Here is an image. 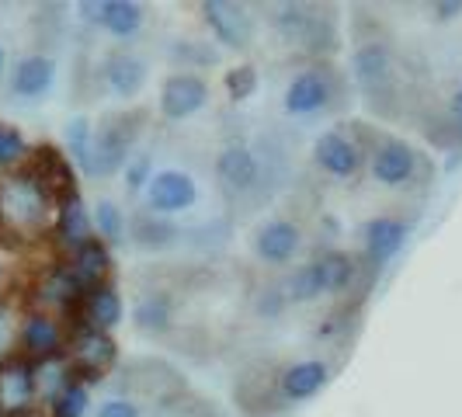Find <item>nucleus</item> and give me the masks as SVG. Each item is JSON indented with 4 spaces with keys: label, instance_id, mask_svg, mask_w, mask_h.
Returning a JSON list of instances; mask_svg holds the SVG:
<instances>
[{
    "label": "nucleus",
    "instance_id": "6",
    "mask_svg": "<svg viewBox=\"0 0 462 417\" xmlns=\"http://www.w3.org/2000/svg\"><path fill=\"white\" fill-rule=\"evenodd\" d=\"M195 202H199V181L188 171H178V167L153 171V178L146 185V208L150 212L178 216L185 208H195Z\"/></svg>",
    "mask_w": 462,
    "mask_h": 417
},
{
    "label": "nucleus",
    "instance_id": "11",
    "mask_svg": "<svg viewBox=\"0 0 462 417\" xmlns=\"http://www.w3.org/2000/svg\"><path fill=\"white\" fill-rule=\"evenodd\" d=\"M362 146L355 143V139L341 133V129H327L317 136L313 143V163L330 174V178H337V181H351V178H358V171H362Z\"/></svg>",
    "mask_w": 462,
    "mask_h": 417
},
{
    "label": "nucleus",
    "instance_id": "18",
    "mask_svg": "<svg viewBox=\"0 0 462 417\" xmlns=\"http://www.w3.org/2000/svg\"><path fill=\"white\" fill-rule=\"evenodd\" d=\"M52 84H56V60L42 56V52L24 56L11 70V91L18 94V97H28V101L46 97L52 91Z\"/></svg>",
    "mask_w": 462,
    "mask_h": 417
},
{
    "label": "nucleus",
    "instance_id": "19",
    "mask_svg": "<svg viewBox=\"0 0 462 417\" xmlns=\"http://www.w3.org/2000/svg\"><path fill=\"white\" fill-rule=\"evenodd\" d=\"M118 348L116 341L105 334V330H94V327H84L73 341V369L88 372V379H101V372L116 362Z\"/></svg>",
    "mask_w": 462,
    "mask_h": 417
},
{
    "label": "nucleus",
    "instance_id": "1",
    "mask_svg": "<svg viewBox=\"0 0 462 417\" xmlns=\"http://www.w3.org/2000/svg\"><path fill=\"white\" fill-rule=\"evenodd\" d=\"M355 272L358 264L351 261V255L345 251H324L320 257L300 264L292 275L285 278L282 292H285V302H317L330 296V292H345L347 285L355 282Z\"/></svg>",
    "mask_w": 462,
    "mask_h": 417
},
{
    "label": "nucleus",
    "instance_id": "22",
    "mask_svg": "<svg viewBox=\"0 0 462 417\" xmlns=\"http://www.w3.org/2000/svg\"><path fill=\"white\" fill-rule=\"evenodd\" d=\"M129 240L143 251H167V247H174L181 240V230L167 216L139 212V216L129 219Z\"/></svg>",
    "mask_w": 462,
    "mask_h": 417
},
{
    "label": "nucleus",
    "instance_id": "2",
    "mask_svg": "<svg viewBox=\"0 0 462 417\" xmlns=\"http://www.w3.org/2000/svg\"><path fill=\"white\" fill-rule=\"evenodd\" d=\"M139 125L129 116H108L101 122V129H94L91 157L84 174L94 181L116 178L118 171H125V163L133 157V143H136Z\"/></svg>",
    "mask_w": 462,
    "mask_h": 417
},
{
    "label": "nucleus",
    "instance_id": "12",
    "mask_svg": "<svg viewBox=\"0 0 462 417\" xmlns=\"http://www.w3.org/2000/svg\"><path fill=\"white\" fill-rule=\"evenodd\" d=\"M417 174V150L407 139H383L372 150V178L383 188H403Z\"/></svg>",
    "mask_w": 462,
    "mask_h": 417
},
{
    "label": "nucleus",
    "instance_id": "21",
    "mask_svg": "<svg viewBox=\"0 0 462 417\" xmlns=\"http://www.w3.org/2000/svg\"><path fill=\"white\" fill-rule=\"evenodd\" d=\"M133 327L139 334H150V338H161L174 327V300L153 289V292H143L133 306Z\"/></svg>",
    "mask_w": 462,
    "mask_h": 417
},
{
    "label": "nucleus",
    "instance_id": "33",
    "mask_svg": "<svg viewBox=\"0 0 462 417\" xmlns=\"http://www.w3.org/2000/svg\"><path fill=\"white\" fill-rule=\"evenodd\" d=\"M171 56L174 60H185L188 73H195V67L216 63V49H206L202 42H178V46H171Z\"/></svg>",
    "mask_w": 462,
    "mask_h": 417
},
{
    "label": "nucleus",
    "instance_id": "3",
    "mask_svg": "<svg viewBox=\"0 0 462 417\" xmlns=\"http://www.w3.org/2000/svg\"><path fill=\"white\" fill-rule=\"evenodd\" d=\"M275 28L285 42L310 49V52H334L337 49L334 18L320 14L310 4H282L275 11Z\"/></svg>",
    "mask_w": 462,
    "mask_h": 417
},
{
    "label": "nucleus",
    "instance_id": "35",
    "mask_svg": "<svg viewBox=\"0 0 462 417\" xmlns=\"http://www.w3.org/2000/svg\"><path fill=\"white\" fill-rule=\"evenodd\" d=\"M97 417H143V411H139V403H133V400L116 396V400H105V403H101Z\"/></svg>",
    "mask_w": 462,
    "mask_h": 417
},
{
    "label": "nucleus",
    "instance_id": "14",
    "mask_svg": "<svg viewBox=\"0 0 462 417\" xmlns=\"http://www.w3.org/2000/svg\"><path fill=\"white\" fill-rule=\"evenodd\" d=\"M35 394V366L24 358H7L0 366V414H24Z\"/></svg>",
    "mask_w": 462,
    "mask_h": 417
},
{
    "label": "nucleus",
    "instance_id": "16",
    "mask_svg": "<svg viewBox=\"0 0 462 417\" xmlns=\"http://www.w3.org/2000/svg\"><path fill=\"white\" fill-rule=\"evenodd\" d=\"M101 77H105V88L122 97V101H133L143 88H146V80H150V67L133 56V52H125V49H118L112 56H105V63H101Z\"/></svg>",
    "mask_w": 462,
    "mask_h": 417
},
{
    "label": "nucleus",
    "instance_id": "36",
    "mask_svg": "<svg viewBox=\"0 0 462 417\" xmlns=\"http://www.w3.org/2000/svg\"><path fill=\"white\" fill-rule=\"evenodd\" d=\"M285 310V292L282 289H264V296L257 300V313L261 317H278Z\"/></svg>",
    "mask_w": 462,
    "mask_h": 417
},
{
    "label": "nucleus",
    "instance_id": "28",
    "mask_svg": "<svg viewBox=\"0 0 462 417\" xmlns=\"http://www.w3.org/2000/svg\"><path fill=\"white\" fill-rule=\"evenodd\" d=\"M80 292H84V285L77 282V275H73L69 268H56V272H49L46 282H42V289H39V300L67 306V302H73L77 296H80Z\"/></svg>",
    "mask_w": 462,
    "mask_h": 417
},
{
    "label": "nucleus",
    "instance_id": "15",
    "mask_svg": "<svg viewBox=\"0 0 462 417\" xmlns=\"http://www.w3.org/2000/svg\"><path fill=\"white\" fill-rule=\"evenodd\" d=\"M216 178L223 181L226 191L244 195V191L257 188V181H261V161H257V153L251 146L233 143L226 150H219V157H216Z\"/></svg>",
    "mask_w": 462,
    "mask_h": 417
},
{
    "label": "nucleus",
    "instance_id": "30",
    "mask_svg": "<svg viewBox=\"0 0 462 417\" xmlns=\"http://www.w3.org/2000/svg\"><path fill=\"white\" fill-rule=\"evenodd\" d=\"M91 143H94V129L84 116L69 118L67 122V153L77 161V167L84 171L88 167V157H91Z\"/></svg>",
    "mask_w": 462,
    "mask_h": 417
},
{
    "label": "nucleus",
    "instance_id": "23",
    "mask_svg": "<svg viewBox=\"0 0 462 417\" xmlns=\"http://www.w3.org/2000/svg\"><path fill=\"white\" fill-rule=\"evenodd\" d=\"M108 268H112V251H108V244L101 240V236H91L84 247H77L73 251V264H69V272L77 275V282L84 285V292H91L101 285V278L108 275Z\"/></svg>",
    "mask_w": 462,
    "mask_h": 417
},
{
    "label": "nucleus",
    "instance_id": "13",
    "mask_svg": "<svg viewBox=\"0 0 462 417\" xmlns=\"http://www.w3.org/2000/svg\"><path fill=\"white\" fill-rule=\"evenodd\" d=\"M302 230L292 219H264L254 230V255L264 264H289L300 255Z\"/></svg>",
    "mask_w": 462,
    "mask_h": 417
},
{
    "label": "nucleus",
    "instance_id": "32",
    "mask_svg": "<svg viewBox=\"0 0 462 417\" xmlns=\"http://www.w3.org/2000/svg\"><path fill=\"white\" fill-rule=\"evenodd\" d=\"M28 157V143H24L22 129L11 122H0V167H14Z\"/></svg>",
    "mask_w": 462,
    "mask_h": 417
},
{
    "label": "nucleus",
    "instance_id": "17",
    "mask_svg": "<svg viewBox=\"0 0 462 417\" xmlns=\"http://www.w3.org/2000/svg\"><path fill=\"white\" fill-rule=\"evenodd\" d=\"M362 236H365V261H369L372 268H383L386 261H393L403 251L407 223L396 219V216H375V219L365 223Z\"/></svg>",
    "mask_w": 462,
    "mask_h": 417
},
{
    "label": "nucleus",
    "instance_id": "38",
    "mask_svg": "<svg viewBox=\"0 0 462 417\" xmlns=\"http://www.w3.org/2000/svg\"><path fill=\"white\" fill-rule=\"evenodd\" d=\"M431 14H435L439 22H452V18L462 14V0H435V4H431Z\"/></svg>",
    "mask_w": 462,
    "mask_h": 417
},
{
    "label": "nucleus",
    "instance_id": "4",
    "mask_svg": "<svg viewBox=\"0 0 462 417\" xmlns=\"http://www.w3.org/2000/svg\"><path fill=\"white\" fill-rule=\"evenodd\" d=\"M52 195L28 171L0 181V216L18 230H39L49 219Z\"/></svg>",
    "mask_w": 462,
    "mask_h": 417
},
{
    "label": "nucleus",
    "instance_id": "34",
    "mask_svg": "<svg viewBox=\"0 0 462 417\" xmlns=\"http://www.w3.org/2000/svg\"><path fill=\"white\" fill-rule=\"evenodd\" d=\"M122 174H125V188H129V191H146L150 178H153V163H150L146 153H133Z\"/></svg>",
    "mask_w": 462,
    "mask_h": 417
},
{
    "label": "nucleus",
    "instance_id": "37",
    "mask_svg": "<svg viewBox=\"0 0 462 417\" xmlns=\"http://www.w3.org/2000/svg\"><path fill=\"white\" fill-rule=\"evenodd\" d=\"M11 345H14V317H11V310L0 306V358L11 351Z\"/></svg>",
    "mask_w": 462,
    "mask_h": 417
},
{
    "label": "nucleus",
    "instance_id": "27",
    "mask_svg": "<svg viewBox=\"0 0 462 417\" xmlns=\"http://www.w3.org/2000/svg\"><path fill=\"white\" fill-rule=\"evenodd\" d=\"M88 403H91V394H88V383H80L77 375L69 379L60 394L49 400L52 407V417H84L88 414Z\"/></svg>",
    "mask_w": 462,
    "mask_h": 417
},
{
    "label": "nucleus",
    "instance_id": "29",
    "mask_svg": "<svg viewBox=\"0 0 462 417\" xmlns=\"http://www.w3.org/2000/svg\"><path fill=\"white\" fill-rule=\"evenodd\" d=\"M94 230H97V236L105 240V244H118L122 240V233H125V216H122V208L116 206V202H108V199H101L97 206H94V216H91Z\"/></svg>",
    "mask_w": 462,
    "mask_h": 417
},
{
    "label": "nucleus",
    "instance_id": "24",
    "mask_svg": "<svg viewBox=\"0 0 462 417\" xmlns=\"http://www.w3.org/2000/svg\"><path fill=\"white\" fill-rule=\"evenodd\" d=\"M56 236H60L67 247H73V251L84 247L94 236V223H91V216H88V208H84L80 191L60 202V212H56Z\"/></svg>",
    "mask_w": 462,
    "mask_h": 417
},
{
    "label": "nucleus",
    "instance_id": "25",
    "mask_svg": "<svg viewBox=\"0 0 462 417\" xmlns=\"http://www.w3.org/2000/svg\"><path fill=\"white\" fill-rule=\"evenodd\" d=\"M22 345L32 358H56V351L63 345V334H60V324L49 317V313H32L22 327Z\"/></svg>",
    "mask_w": 462,
    "mask_h": 417
},
{
    "label": "nucleus",
    "instance_id": "7",
    "mask_svg": "<svg viewBox=\"0 0 462 417\" xmlns=\"http://www.w3.org/2000/svg\"><path fill=\"white\" fill-rule=\"evenodd\" d=\"M393 52L379 39H369L351 52V77H355L358 91L369 97H383L393 91Z\"/></svg>",
    "mask_w": 462,
    "mask_h": 417
},
{
    "label": "nucleus",
    "instance_id": "9",
    "mask_svg": "<svg viewBox=\"0 0 462 417\" xmlns=\"http://www.w3.org/2000/svg\"><path fill=\"white\" fill-rule=\"evenodd\" d=\"M202 18L212 28L216 42L226 49H251L254 46V18L244 4L233 0H206L202 4Z\"/></svg>",
    "mask_w": 462,
    "mask_h": 417
},
{
    "label": "nucleus",
    "instance_id": "10",
    "mask_svg": "<svg viewBox=\"0 0 462 417\" xmlns=\"http://www.w3.org/2000/svg\"><path fill=\"white\" fill-rule=\"evenodd\" d=\"M77 11L84 22L105 28L112 39H133L146 22V7L136 0H80Z\"/></svg>",
    "mask_w": 462,
    "mask_h": 417
},
{
    "label": "nucleus",
    "instance_id": "5",
    "mask_svg": "<svg viewBox=\"0 0 462 417\" xmlns=\"http://www.w3.org/2000/svg\"><path fill=\"white\" fill-rule=\"evenodd\" d=\"M334 94H337V88H334L330 70H324V67L300 70V73L289 80L285 94H282V108L292 118H313L334 105Z\"/></svg>",
    "mask_w": 462,
    "mask_h": 417
},
{
    "label": "nucleus",
    "instance_id": "20",
    "mask_svg": "<svg viewBox=\"0 0 462 417\" xmlns=\"http://www.w3.org/2000/svg\"><path fill=\"white\" fill-rule=\"evenodd\" d=\"M327 379H330V366L327 362H320V358H302V362H292L289 369H282L278 390H282L285 400L300 403V400H310V396L320 394L327 386Z\"/></svg>",
    "mask_w": 462,
    "mask_h": 417
},
{
    "label": "nucleus",
    "instance_id": "8",
    "mask_svg": "<svg viewBox=\"0 0 462 417\" xmlns=\"http://www.w3.org/2000/svg\"><path fill=\"white\" fill-rule=\"evenodd\" d=\"M208 105V84L202 73H188L178 70L161 84V116L167 122H185L199 116Z\"/></svg>",
    "mask_w": 462,
    "mask_h": 417
},
{
    "label": "nucleus",
    "instance_id": "31",
    "mask_svg": "<svg viewBox=\"0 0 462 417\" xmlns=\"http://www.w3.org/2000/svg\"><path fill=\"white\" fill-rule=\"evenodd\" d=\"M223 88H226V97H230V101H236V105H240V101H247V97H254V94H257V70L251 67V63L226 70Z\"/></svg>",
    "mask_w": 462,
    "mask_h": 417
},
{
    "label": "nucleus",
    "instance_id": "26",
    "mask_svg": "<svg viewBox=\"0 0 462 417\" xmlns=\"http://www.w3.org/2000/svg\"><path fill=\"white\" fill-rule=\"evenodd\" d=\"M122 317H125V302H122V296H118L116 285H97V289H91L88 292V324L94 327V330H112V327L122 324Z\"/></svg>",
    "mask_w": 462,
    "mask_h": 417
},
{
    "label": "nucleus",
    "instance_id": "39",
    "mask_svg": "<svg viewBox=\"0 0 462 417\" xmlns=\"http://www.w3.org/2000/svg\"><path fill=\"white\" fill-rule=\"evenodd\" d=\"M452 112H456V116L462 118V88L456 91V97H452Z\"/></svg>",
    "mask_w": 462,
    "mask_h": 417
},
{
    "label": "nucleus",
    "instance_id": "40",
    "mask_svg": "<svg viewBox=\"0 0 462 417\" xmlns=\"http://www.w3.org/2000/svg\"><path fill=\"white\" fill-rule=\"evenodd\" d=\"M4 67H7V52H4V46H0V73H4Z\"/></svg>",
    "mask_w": 462,
    "mask_h": 417
}]
</instances>
